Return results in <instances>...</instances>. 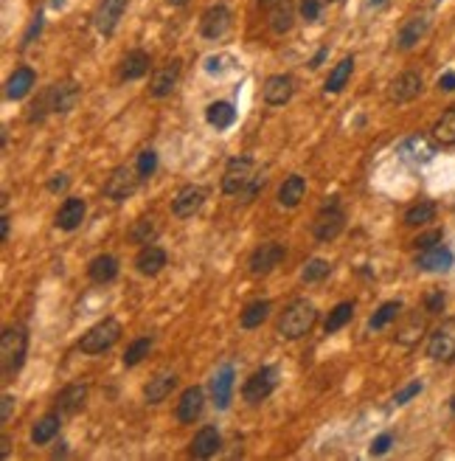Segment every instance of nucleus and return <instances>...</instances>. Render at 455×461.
<instances>
[{
  "instance_id": "obj_1",
  "label": "nucleus",
  "mask_w": 455,
  "mask_h": 461,
  "mask_svg": "<svg viewBox=\"0 0 455 461\" xmlns=\"http://www.w3.org/2000/svg\"><path fill=\"white\" fill-rule=\"evenodd\" d=\"M315 321H318V310L307 298H298V301H292L281 313V318H278V335L287 338V340H298V338H304L315 326Z\"/></svg>"
},
{
  "instance_id": "obj_2",
  "label": "nucleus",
  "mask_w": 455,
  "mask_h": 461,
  "mask_svg": "<svg viewBox=\"0 0 455 461\" xmlns=\"http://www.w3.org/2000/svg\"><path fill=\"white\" fill-rule=\"evenodd\" d=\"M29 352V332L23 326H9L0 335V363H3V377H11L23 369Z\"/></svg>"
},
{
  "instance_id": "obj_3",
  "label": "nucleus",
  "mask_w": 455,
  "mask_h": 461,
  "mask_svg": "<svg viewBox=\"0 0 455 461\" xmlns=\"http://www.w3.org/2000/svg\"><path fill=\"white\" fill-rule=\"evenodd\" d=\"M118 340H121V323L116 321V318H104V321H98L82 335L79 349L85 355H101V352L113 349Z\"/></svg>"
},
{
  "instance_id": "obj_4",
  "label": "nucleus",
  "mask_w": 455,
  "mask_h": 461,
  "mask_svg": "<svg viewBox=\"0 0 455 461\" xmlns=\"http://www.w3.org/2000/svg\"><path fill=\"white\" fill-rule=\"evenodd\" d=\"M275 385H278V369H275V366H262V369L253 371V374L247 377V383H245V388H242V397H245V402L259 405L262 400H267V397L273 394Z\"/></svg>"
},
{
  "instance_id": "obj_5",
  "label": "nucleus",
  "mask_w": 455,
  "mask_h": 461,
  "mask_svg": "<svg viewBox=\"0 0 455 461\" xmlns=\"http://www.w3.org/2000/svg\"><path fill=\"white\" fill-rule=\"evenodd\" d=\"M346 228V214L340 211V206L334 200H329L318 214H315V223H312V233L320 242H332L340 236V230Z\"/></svg>"
},
{
  "instance_id": "obj_6",
  "label": "nucleus",
  "mask_w": 455,
  "mask_h": 461,
  "mask_svg": "<svg viewBox=\"0 0 455 461\" xmlns=\"http://www.w3.org/2000/svg\"><path fill=\"white\" fill-rule=\"evenodd\" d=\"M138 183H140V175H138L136 166H116L110 172L107 183H104V197L121 203V200H127V197L136 194Z\"/></svg>"
},
{
  "instance_id": "obj_7",
  "label": "nucleus",
  "mask_w": 455,
  "mask_h": 461,
  "mask_svg": "<svg viewBox=\"0 0 455 461\" xmlns=\"http://www.w3.org/2000/svg\"><path fill=\"white\" fill-rule=\"evenodd\" d=\"M427 355L439 363H450L455 360V318H447L433 335L427 343Z\"/></svg>"
},
{
  "instance_id": "obj_8",
  "label": "nucleus",
  "mask_w": 455,
  "mask_h": 461,
  "mask_svg": "<svg viewBox=\"0 0 455 461\" xmlns=\"http://www.w3.org/2000/svg\"><path fill=\"white\" fill-rule=\"evenodd\" d=\"M253 178V161L250 158H233L228 161L225 175H223V191L225 194H242V188Z\"/></svg>"
},
{
  "instance_id": "obj_9",
  "label": "nucleus",
  "mask_w": 455,
  "mask_h": 461,
  "mask_svg": "<svg viewBox=\"0 0 455 461\" xmlns=\"http://www.w3.org/2000/svg\"><path fill=\"white\" fill-rule=\"evenodd\" d=\"M281 259H284V245H278V242H265V245H259V248L253 250V256H250V273H253V276H267L270 270L278 268Z\"/></svg>"
},
{
  "instance_id": "obj_10",
  "label": "nucleus",
  "mask_w": 455,
  "mask_h": 461,
  "mask_svg": "<svg viewBox=\"0 0 455 461\" xmlns=\"http://www.w3.org/2000/svg\"><path fill=\"white\" fill-rule=\"evenodd\" d=\"M203 203H205V191L200 186H183L172 200V214L178 220H188L203 208Z\"/></svg>"
},
{
  "instance_id": "obj_11",
  "label": "nucleus",
  "mask_w": 455,
  "mask_h": 461,
  "mask_svg": "<svg viewBox=\"0 0 455 461\" xmlns=\"http://www.w3.org/2000/svg\"><path fill=\"white\" fill-rule=\"evenodd\" d=\"M455 256L450 248L444 245H436V248H427L416 256V268L419 270H427V273H447L453 268Z\"/></svg>"
},
{
  "instance_id": "obj_12",
  "label": "nucleus",
  "mask_w": 455,
  "mask_h": 461,
  "mask_svg": "<svg viewBox=\"0 0 455 461\" xmlns=\"http://www.w3.org/2000/svg\"><path fill=\"white\" fill-rule=\"evenodd\" d=\"M228 29H230V11H228V6L217 3V6L205 9V14H203V20H200V31H203V37H208V40H220Z\"/></svg>"
},
{
  "instance_id": "obj_13",
  "label": "nucleus",
  "mask_w": 455,
  "mask_h": 461,
  "mask_svg": "<svg viewBox=\"0 0 455 461\" xmlns=\"http://www.w3.org/2000/svg\"><path fill=\"white\" fill-rule=\"evenodd\" d=\"M421 88H424L421 76H419L416 71H405V74H399V76L391 82L388 96H391V101H397V104H408V101H413V98L421 93Z\"/></svg>"
},
{
  "instance_id": "obj_14",
  "label": "nucleus",
  "mask_w": 455,
  "mask_h": 461,
  "mask_svg": "<svg viewBox=\"0 0 455 461\" xmlns=\"http://www.w3.org/2000/svg\"><path fill=\"white\" fill-rule=\"evenodd\" d=\"M127 3H130V0H101V3H98L93 20H96V29H98L104 37H110V34L116 31V26H118V20H121Z\"/></svg>"
},
{
  "instance_id": "obj_15",
  "label": "nucleus",
  "mask_w": 455,
  "mask_h": 461,
  "mask_svg": "<svg viewBox=\"0 0 455 461\" xmlns=\"http://www.w3.org/2000/svg\"><path fill=\"white\" fill-rule=\"evenodd\" d=\"M180 68H183L180 59H172L169 65H163L160 71H155V76H152V82H149V96L163 98V96H169V93L175 91V85H178V79H180Z\"/></svg>"
},
{
  "instance_id": "obj_16",
  "label": "nucleus",
  "mask_w": 455,
  "mask_h": 461,
  "mask_svg": "<svg viewBox=\"0 0 455 461\" xmlns=\"http://www.w3.org/2000/svg\"><path fill=\"white\" fill-rule=\"evenodd\" d=\"M85 214H88L85 200H79V197H68V200L59 206V211H56V228L76 230L82 223H85Z\"/></svg>"
},
{
  "instance_id": "obj_17",
  "label": "nucleus",
  "mask_w": 455,
  "mask_h": 461,
  "mask_svg": "<svg viewBox=\"0 0 455 461\" xmlns=\"http://www.w3.org/2000/svg\"><path fill=\"white\" fill-rule=\"evenodd\" d=\"M203 405H205V391H203L200 385L185 388V391H183V397H180V402H178V419H180L183 425H191L194 419H200Z\"/></svg>"
},
{
  "instance_id": "obj_18",
  "label": "nucleus",
  "mask_w": 455,
  "mask_h": 461,
  "mask_svg": "<svg viewBox=\"0 0 455 461\" xmlns=\"http://www.w3.org/2000/svg\"><path fill=\"white\" fill-rule=\"evenodd\" d=\"M233 380H236V371L230 363H225L223 369L214 374V380H211V394H214V405L220 408V411H225L228 405H230V394H233Z\"/></svg>"
},
{
  "instance_id": "obj_19",
  "label": "nucleus",
  "mask_w": 455,
  "mask_h": 461,
  "mask_svg": "<svg viewBox=\"0 0 455 461\" xmlns=\"http://www.w3.org/2000/svg\"><path fill=\"white\" fill-rule=\"evenodd\" d=\"M85 400H88V385L85 383H71L62 388V394L56 397V405H59V414H79L85 408Z\"/></svg>"
},
{
  "instance_id": "obj_20",
  "label": "nucleus",
  "mask_w": 455,
  "mask_h": 461,
  "mask_svg": "<svg viewBox=\"0 0 455 461\" xmlns=\"http://www.w3.org/2000/svg\"><path fill=\"white\" fill-rule=\"evenodd\" d=\"M48 93H51V110L53 113H71L76 107V101H79V85L71 82V79L48 88Z\"/></svg>"
},
{
  "instance_id": "obj_21",
  "label": "nucleus",
  "mask_w": 455,
  "mask_h": 461,
  "mask_svg": "<svg viewBox=\"0 0 455 461\" xmlns=\"http://www.w3.org/2000/svg\"><path fill=\"white\" fill-rule=\"evenodd\" d=\"M136 268L140 276H158L166 268V250L158 245H143V250L136 259Z\"/></svg>"
},
{
  "instance_id": "obj_22",
  "label": "nucleus",
  "mask_w": 455,
  "mask_h": 461,
  "mask_svg": "<svg viewBox=\"0 0 455 461\" xmlns=\"http://www.w3.org/2000/svg\"><path fill=\"white\" fill-rule=\"evenodd\" d=\"M220 445H223V439H220V430L217 427H203L197 436H194V442H191V447H188V453L194 456V459H211L217 450H220Z\"/></svg>"
},
{
  "instance_id": "obj_23",
  "label": "nucleus",
  "mask_w": 455,
  "mask_h": 461,
  "mask_svg": "<svg viewBox=\"0 0 455 461\" xmlns=\"http://www.w3.org/2000/svg\"><path fill=\"white\" fill-rule=\"evenodd\" d=\"M292 91H295V82H292V76H287V74H278V76H270L267 82H265V101L267 104H287L290 98H292Z\"/></svg>"
},
{
  "instance_id": "obj_24",
  "label": "nucleus",
  "mask_w": 455,
  "mask_h": 461,
  "mask_svg": "<svg viewBox=\"0 0 455 461\" xmlns=\"http://www.w3.org/2000/svg\"><path fill=\"white\" fill-rule=\"evenodd\" d=\"M399 155H402L405 161H410V163H427V161H433L436 146L424 138V136H410L408 141H402Z\"/></svg>"
},
{
  "instance_id": "obj_25",
  "label": "nucleus",
  "mask_w": 455,
  "mask_h": 461,
  "mask_svg": "<svg viewBox=\"0 0 455 461\" xmlns=\"http://www.w3.org/2000/svg\"><path fill=\"white\" fill-rule=\"evenodd\" d=\"M175 385H178V377L172 371H160L158 377L149 380V385L143 388V397H146L149 405H158V402H163L175 391Z\"/></svg>"
},
{
  "instance_id": "obj_26",
  "label": "nucleus",
  "mask_w": 455,
  "mask_h": 461,
  "mask_svg": "<svg viewBox=\"0 0 455 461\" xmlns=\"http://www.w3.org/2000/svg\"><path fill=\"white\" fill-rule=\"evenodd\" d=\"M34 82H37V76H34L31 68H17L9 76V82H6V98H11V101L26 98L31 93V88H34Z\"/></svg>"
},
{
  "instance_id": "obj_27",
  "label": "nucleus",
  "mask_w": 455,
  "mask_h": 461,
  "mask_svg": "<svg viewBox=\"0 0 455 461\" xmlns=\"http://www.w3.org/2000/svg\"><path fill=\"white\" fill-rule=\"evenodd\" d=\"M304 194H307V181L301 178V175H290L281 188H278V203L284 206V208H295L301 200H304Z\"/></svg>"
},
{
  "instance_id": "obj_28",
  "label": "nucleus",
  "mask_w": 455,
  "mask_h": 461,
  "mask_svg": "<svg viewBox=\"0 0 455 461\" xmlns=\"http://www.w3.org/2000/svg\"><path fill=\"white\" fill-rule=\"evenodd\" d=\"M149 74V54L146 51H130L121 62V79L124 82H136L140 76Z\"/></svg>"
},
{
  "instance_id": "obj_29",
  "label": "nucleus",
  "mask_w": 455,
  "mask_h": 461,
  "mask_svg": "<svg viewBox=\"0 0 455 461\" xmlns=\"http://www.w3.org/2000/svg\"><path fill=\"white\" fill-rule=\"evenodd\" d=\"M88 276H91L96 284H107V281H113V278L118 276V259H116V256H110V253L96 256L91 265H88Z\"/></svg>"
},
{
  "instance_id": "obj_30",
  "label": "nucleus",
  "mask_w": 455,
  "mask_h": 461,
  "mask_svg": "<svg viewBox=\"0 0 455 461\" xmlns=\"http://www.w3.org/2000/svg\"><path fill=\"white\" fill-rule=\"evenodd\" d=\"M205 121L217 130H228L236 121V110H233L230 101H211L208 110H205Z\"/></svg>"
},
{
  "instance_id": "obj_31",
  "label": "nucleus",
  "mask_w": 455,
  "mask_h": 461,
  "mask_svg": "<svg viewBox=\"0 0 455 461\" xmlns=\"http://www.w3.org/2000/svg\"><path fill=\"white\" fill-rule=\"evenodd\" d=\"M292 20H295V9L290 0H275V6L270 9V29L275 34H287L292 29Z\"/></svg>"
},
{
  "instance_id": "obj_32",
  "label": "nucleus",
  "mask_w": 455,
  "mask_h": 461,
  "mask_svg": "<svg viewBox=\"0 0 455 461\" xmlns=\"http://www.w3.org/2000/svg\"><path fill=\"white\" fill-rule=\"evenodd\" d=\"M424 31H427V17H410L408 23L402 26V31H399V40H397V43H399L402 51H410V48L424 37Z\"/></svg>"
},
{
  "instance_id": "obj_33",
  "label": "nucleus",
  "mask_w": 455,
  "mask_h": 461,
  "mask_svg": "<svg viewBox=\"0 0 455 461\" xmlns=\"http://www.w3.org/2000/svg\"><path fill=\"white\" fill-rule=\"evenodd\" d=\"M352 71H354V56L340 59V62L332 68L329 79H326V93H340V91H343V88H346V82H349V76H352Z\"/></svg>"
},
{
  "instance_id": "obj_34",
  "label": "nucleus",
  "mask_w": 455,
  "mask_h": 461,
  "mask_svg": "<svg viewBox=\"0 0 455 461\" xmlns=\"http://www.w3.org/2000/svg\"><path fill=\"white\" fill-rule=\"evenodd\" d=\"M56 433H59V414H46L31 427V442L34 445H48Z\"/></svg>"
},
{
  "instance_id": "obj_35",
  "label": "nucleus",
  "mask_w": 455,
  "mask_h": 461,
  "mask_svg": "<svg viewBox=\"0 0 455 461\" xmlns=\"http://www.w3.org/2000/svg\"><path fill=\"white\" fill-rule=\"evenodd\" d=\"M433 138L441 146H455V107H450L433 127Z\"/></svg>"
},
{
  "instance_id": "obj_36",
  "label": "nucleus",
  "mask_w": 455,
  "mask_h": 461,
  "mask_svg": "<svg viewBox=\"0 0 455 461\" xmlns=\"http://www.w3.org/2000/svg\"><path fill=\"white\" fill-rule=\"evenodd\" d=\"M158 233H160L158 220H155V217H143V220H138L136 226H133L130 239H133L136 245H152V242L158 239Z\"/></svg>"
},
{
  "instance_id": "obj_37",
  "label": "nucleus",
  "mask_w": 455,
  "mask_h": 461,
  "mask_svg": "<svg viewBox=\"0 0 455 461\" xmlns=\"http://www.w3.org/2000/svg\"><path fill=\"white\" fill-rule=\"evenodd\" d=\"M267 315H270V301H253V304L245 307L239 323L245 329H256V326H262V323L267 321Z\"/></svg>"
},
{
  "instance_id": "obj_38",
  "label": "nucleus",
  "mask_w": 455,
  "mask_h": 461,
  "mask_svg": "<svg viewBox=\"0 0 455 461\" xmlns=\"http://www.w3.org/2000/svg\"><path fill=\"white\" fill-rule=\"evenodd\" d=\"M433 217H436V203L421 200V203H416L413 208H408V214H405V226H410V228H419V226L433 223Z\"/></svg>"
},
{
  "instance_id": "obj_39",
  "label": "nucleus",
  "mask_w": 455,
  "mask_h": 461,
  "mask_svg": "<svg viewBox=\"0 0 455 461\" xmlns=\"http://www.w3.org/2000/svg\"><path fill=\"white\" fill-rule=\"evenodd\" d=\"M352 318H354V304H352V301H343V304H337V307L329 313V318H326V323H323V329H326V335H332V332L343 329Z\"/></svg>"
},
{
  "instance_id": "obj_40",
  "label": "nucleus",
  "mask_w": 455,
  "mask_h": 461,
  "mask_svg": "<svg viewBox=\"0 0 455 461\" xmlns=\"http://www.w3.org/2000/svg\"><path fill=\"white\" fill-rule=\"evenodd\" d=\"M399 313H402V301H385V304L371 315L368 329H382V326H388L391 321L399 318Z\"/></svg>"
},
{
  "instance_id": "obj_41",
  "label": "nucleus",
  "mask_w": 455,
  "mask_h": 461,
  "mask_svg": "<svg viewBox=\"0 0 455 461\" xmlns=\"http://www.w3.org/2000/svg\"><path fill=\"white\" fill-rule=\"evenodd\" d=\"M149 349H152V338H138V340H133L130 349L124 352V366H127V369L138 366V363L149 355Z\"/></svg>"
},
{
  "instance_id": "obj_42",
  "label": "nucleus",
  "mask_w": 455,
  "mask_h": 461,
  "mask_svg": "<svg viewBox=\"0 0 455 461\" xmlns=\"http://www.w3.org/2000/svg\"><path fill=\"white\" fill-rule=\"evenodd\" d=\"M329 270H332V265H329L326 259H310V262L304 265V270H301V278H304L307 284H312V281H320V278L329 276Z\"/></svg>"
},
{
  "instance_id": "obj_43",
  "label": "nucleus",
  "mask_w": 455,
  "mask_h": 461,
  "mask_svg": "<svg viewBox=\"0 0 455 461\" xmlns=\"http://www.w3.org/2000/svg\"><path fill=\"white\" fill-rule=\"evenodd\" d=\"M421 332H424V318H410V323L405 329H399V335H397V340L402 343V346H413L419 338H421Z\"/></svg>"
},
{
  "instance_id": "obj_44",
  "label": "nucleus",
  "mask_w": 455,
  "mask_h": 461,
  "mask_svg": "<svg viewBox=\"0 0 455 461\" xmlns=\"http://www.w3.org/2000/svg\"><path fill=\"white\" fill-rule=\"evenodd\" d=\"M136 169H138V175H140V181L152 178V172L158 169V155H155V149H143V152L138 155Z\"/></svg>"
},
{
  "instance_id": "obj_45",
  "label": "nucleus",
  "mask_w": 455,
  "mask_h": 461,
  "mask_svg": "<svg viewBox=\"0 0 455 461\" xmlns=\"http://www.w3.org/2000/svg\"><path fill=\"white\" fill-rule=\"evenodd\" d=\"M265 183H267V178H265L262 172H259V175H253V178H250V183L245 186V188H242V194H239V197H242V203H253V200H256V194L265 188Z\"/></svg>"
},
{
  "instance_id": "obj_46",
  "label": "nucleus",
  "mask_w": 455,
  "mask_h": 461,
  "mask_svg": "<svg viewBox=\"0 0 455 461\" xmlns=\"http://www.w3.org/2000/svg\"><path fill=\"white\" fill-rule=\"evenodd\" d=\"M421 388H424V385H421V380H413L410 385H405V388H399V391H397L394 402H397V405H405V402H410L416 394H421Z\"/></svg>"
},
{
  "instance_id": "obj_47",
  "label": "nucleus",
  "mask_w": 455,
  "mask_h": 461,
  "mask_svg": "<svg viewBox=\"0 0 455 461\" xmlns=\"http://www.w3.org/2000/svg\"><path fill=\"white\" fill-rule=\"evenodd\" d=\"M441 236H444V233H441L439 228H436V230H427V233H421V236H419V239H416L413 245H416L419 250H427V248H436V245H441Z\"/></svg>"
},
{
  "instance_id": "obj_48",
  "label": "nucleus",
  "mask_w": 455,
  "mask_h": 461,
  "mask_svg": "<svg viewBox=\"0 0 455 461\" xmlns=\"http://www.w3.org/2000/svg\"><path fill=\"white\" fill-rule=\"evenodd\" d=\"M424 310H427V313H441V310H444V293H441V290L427 293V298H424Z\"/></svg>"
},
{
  "instance_id": "obj_49",
  "label": "nucleus",
  "mask_w": 455,
  "mask_h": 461,
  "mask_svg": "<svg viewBox=\"0 0 455 461\" xmlns=\"http://www.w3.org/2000/svg\"><path fill=\"white\" fill-rule=\"evenodd\" d=\"M318 14H320V0H301V17L307 23L318 20Z\"/></svg>"
},
{
  "instance_id": "obj_50",
  "label": "nucleus",
  "mask_w": 455,
  "mask_h": 461,
  "mask_svg": "<svg viewBox=\"0 0 455 461\" xmlns=\"http://www.w3.org/2000/svg\"><path fill=\"white\" fill-rule=\"evenodd\" d=\"M391 442H394V436H391V433H382V436H377V439L371 442V456H382V453H388Z\"/></svg>"
},
{
  "instance_id": "obj_51",
  "label": "nucleus",
  "mask_w": 455,
  "mask_h": 461,
  "mask_svg": "<svg viewBox=\"0 0 455 461\" xmlns=\"http://www.w3.org/2000/svg\"><path fill=\"white\" fill-rule=\"evenodd\" d=\"M40 29H43V14H37V17H34V23L29 26V31H26V37H23V48L29 46V43H31V40L40 34Z\"/></svg>"
},
{
  "instance_id": "obj_52",
  "label": "nucleus",
  "mask_w": 455,
  "mask_h": 461,
  "mask_svg": "<svg viewBox=\"0 0 455 461\" xmlns=\"http://www.w3.org/2000/svg\"><path fill=\"white\" fill-rule=\"evenodd\" d=\"M68 183H71V181H68V175H53V178L48 181V188H51V191H65Z\"/></svg>"
},
{
  "instance_id": "obj_53",
  "label": "nucleus",
  "mask_w": 455,
  "mask_h": 461,
  "mask_svg": "<svg viewBox=\"0 0 455 461\" xmlns=\"http://www.w3.org/2000/svg\"><path fill=\"white\" fill-rule=\"evenodd\" d=\"M0 402H3V408H0V419H3V422H9L11 408H14V397H11V394H3V400H0Z\"/></svg>"
},
{
  "instance_id": "obj_54",
  "label": "nucleus",
  "mask_w": 455,
  "mask_h": 461,
  "mask_svg": "<svg viewBox=\"0 0 455 461\" xmlns=\"http://www.w3.org/2000/svg\"><path fill=\"white\" fill-rule=\"evenodd\" d=\"M439 88H441L444 93H453L455 91V74H453V71L441 74V79H439Z\"/></svg>"
},
{
  "instance_id": "obj_55",
  "label": "nucleus",
  "mask_w": 455,
  "mask_h": 461,
  "mask_svg": "<svg viewBox=\"0 0 455 461\" xmlns=\"http://www.w3.org/2000/svg\"><path fill=\"white\" fill-rule=\"evenodd\" d=\"M9 223H11L9 214H3V217H0V236H3V239H9Z\"/></svg>"
},
{
  "instance_id": "obj_56",
  "label": "nucleus",
  "mask_w": 455,
  "mask_h": 461,
  "mask_svg": "<svg viewBox=\"0 0 455 461\" xmlns=\"http://www.w3.org/2000/svg\"><path fill=\"white\" fill-rule=\"evenodd\" d=\"M326 54H329V51H326V48H320L318 54H315V59H312V62H310V68H318L320 62H323V59H326Z\"/></svg>"
},
{
  "instance_id": "obj_57",
  "label": "nucleus",
  "mask_w": 455,
  "mask_h": 461,
  "mask_svg": "<svg viewBox=\"0 0 455 461\" xmlns=\"http://www.w3.org/2000/svg\"><path fill=\"white\" fill-rule=\"evenodd\" d=\"M0 456H3V459L9 456V436H3V439H0Z\"/></svg>"
},
{
  "instance_id": "obj_58",
  "label": "nucleus",
  "mask_w": 455,
  "mask_h": 461,
  "mask_svg": "<svg viewBox=\"0 0 455 461\" xmlns=\"http://www.w3.org/2000/svg\"><path fill=\"white\" fill-rule=\"evenodd\" d=\"M51 3V9H62L65 6V0H48Z\"/></svg>"
},
{
  "instance_id": "obj_59",
  "label": "nucleus",
  "mask_w": 455,
  "mask_h": 461,
  "mask_svg": "<svg viewBox=\"0 0 455 461\" xmlns=\"http://www.w3.org/2000/svg\"><path fill=\"white\" fill-rule=\"evenodd\" d=\"M172 6H185V0H169Z\"/></svg>"
},
{
  "instance_id": "obj_60",
  "label": "nucleus",
  "mask_w": 455,
  "mask_h": 461,
  "mask_svg": "<svg viewBox=\"0 0 455 461\" xmlns=\"http://www.w3.org/2000/svg\"><path fill=\"white\" fill-rule=\"evenodd\" d=\"M368 3H371V6H379V3H385V0H368Z\"/></svg>"
},
{
  "instance_id": "obj_61",
  "label": "nucleus",
  "mask_w": 455,
  "mask_h": 461,
  "mask_svg": "<svg viewBox=\"0 0 455 461\" xmlns=\"http://www.w3.org/2000/svg\"><path fill=\"white\" fill-rule=\"evenodd\" d=\"M262 3H273V0H262Z\"/></svg>"
},
{
  "instance_id": "obj_62",
  "label": "nucleus",
  "mask_w": 455,
  "mask_h": 461,
  "mask_svg": "<svg viewBox=\"0 0 455 461\" xmlns=\"http://www.w3.org/2000/svg\"><path fill=\"white\" fill-rule=\"evenodd\" d=\"M326 3H334V0H326Z\"/></svg>"
}]
</instances>
